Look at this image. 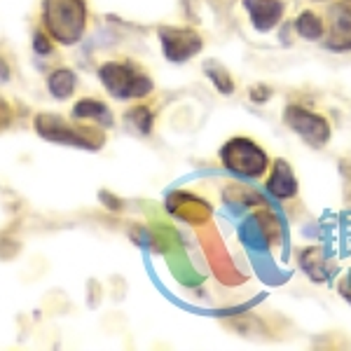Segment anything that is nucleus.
Returning <instances> with one entry per match:
<instances>
[{
	"label": "nucleus",
	"mask_w": 351,
	"mask_h": 351,
	"mask_svg": "<svg viewBox=\"0 0 351 351\" xmlns=\"http://www.w3.org/2000/svg\"><path fill=\"white\" fill-rule=\"evenodd\" d=\"M43 19L56 43L75 45L87 26V3L84 0H45Z\"/></svg>",
	"instance_id": "f257e3e1"
},
{
	"label": "nucleus",
	"mask_w": 351,
	"mask_h": 351,
	"mask_svg": "<svg viewBox=\"0 0 351 351\" xmlns=\"http://www.w3.org/2000/svg\"><path fill=\"white\" fill-rule=\"evenodd\" d=\"M36 132L45 141L73 145V148L82 150H101L106 141V136L101 132H94L92 127H82V124H77V120L75 124H71L61 115H49V112H40L36 117Z\"/></svg>",
	"instance_id": "f03ea898"
},
{
	"label": "nucleus",
	"mask_w": 351,
	"mask_h": 351,
	"mask_svg": "<svg viewBox=\"0 0 351 351\" xmlns=\"http://www.w3.org/2000/svg\"><path fill=\"white\" fill-rule=\"evenodd\" d=\"M99 80L108 89L112 99H141L152 92V80L132 64L110 61L99 68Z\"/></svg>",
	"instance_id": "7ed1b4c3"
},
{
	"label": "nucleus",
	"mask_w": 351,
	"mask_h": 351,
	"mask_svg": "<svg viewBox=\"0 0 351 351\" xmlns=\"http://www.w3.org/2000/svg\"><path fill=\"white\" fill-rule=\"evenodd\" d=\"M220 160L223 167L234 176H243V178H258L267 169V155L258 143L251 138H232L220 150Z\"/></svg>",
	"instance_id": "20e7f679"
},
{
	"label": "nucleus",
	"mask_w": 351,
	"mask_h": 351,
	"mask_svg": "<svg viewBox=\"0 0 351 351\" xmlns=\"http://www.w3.org/2000/svg\"><path fill=\"white\" fill-rule=\"evenodd\" d=\"M284 122L311 148H324L330 141V124L326 122V117L316 115L302 106H288L284 110Z\"/></svg>",
	"instance_id": "39448f33"
},
{
	"label": "nucleus",
	"mask_w": 351,
	"mask_h": 351,
	"mask_svg": "<svg viewBox=\"0 0 351 351\" xmlns=\"http://www.w3.org/2000/svg\"><path fill=\"white\" fill-rule=\"evenodd\" d=\"M160 40H162V52L171 64H183V61L199 54L204 47L202 36L190 31V28L164 26L160 28Z\"/></svg>",
	"instance_id": "423d86ee"
},
{
	"label": "nucleus",
	"mask_w": 351,
	"mask_h": 351,
	"mask_svg": "<svg viewBox=\"0 0 351 351\" xmlns=\"http://www.w3.org/2000/svg\"><path fill=\"white\" fill-rule=\"evenodd\" d=\"M243 8L251 14V21L258 31H271L284 16L286 5L281 0H243Z\"/></svg>",
	"instance_id": "0eeeda50"
},
{
	"label": "nucleus",
	"mask_w": 351,
	"mask_h": 351,
	"mask_svg": "<svg viewBox=\"0 0 351 351\" xmlns=\"http://www.w3.org/2000/svg\"><path fill=\"white\" fill-rule=\"evenodd\" d=\"M328 47L344 52L351 49V8L344 5H332L330 8V38Z\"/></svg>",
	"instance_id": "6e6552de"
},
{
	"label": "nucleus",
	"mask_w": 351,
	"mask_h": 351,
	"mask_svg": "<svg viewBox=\"0 0 351 351\" xmlns=\"http://www.w3.org/2000/svg\"><path fill=\"white\" fill-rule=\"evenodd\" d=\"M267 190L271 197H276V199H291V197L298 195L295 173H293L291 164L286 160H276L271 178L267 180Z\"/></svg>",
	"instance_id": "1a4fd4ad"
},
{
	"label": "nucleus",
	"mask_w": 351,
	"mask_h": 351,
	"mask_svg": "<svg viewBox=\"0 0 351 351\" xmlns=\"http://www.w3.org/2000/svg\"><path fill=\"white\" fill-rule=\"evenodd\" d=\"M73 120L101 124V127H112V112L104 101L80 99L75 106H73Z\"/></svg>",
	"instance_id": "9d476101"
},
{
	"label": "nucleus",
	"mask_w": 351,
	"mask_h": 351,
	"mask_svg": "<svg viewBox=\"0 0 351 351\" xmlns=\"http://www.w3.org/2000/svg\"><path fill=\"white\" fill-rule=\"evenodd\" d=\"M239 237L243 241V246L251 248V251H265L269 243V230L263 225V218L260 216H251L246 223L241 225Z\"/></svg>",
	"instance_id": "9b49d317"
},
{
	"label": "nucleus",
	"mask_w": 351,
	"mask_h": 351,
	"mask_svg": "<svg viewBox=\"0 0 351 351\" xmlns=\"http://www.w3.org/2000/svg\"><path fill=\"white\" fill-rule=\"evenodd\" d=\"M300 265L307 271L314 281H326L330 276V271H335V265L330 267L328 258L321 253V248H307V251L300 256Z\"/></svg>",
	"instance_id": "f8f14e48"
},
{
	"label": "nucleus",
	"mask_w": 351,
	"mask_h": 351,
	"mask_svg": "<svg viewBox=\"0 0 351 351\" xmlns=\"http://www.w3.org/2000/svg\"><path fill=\"white\" fill-rule=\"evenodd\" d=\"M75 87H77V75L73 71H68V68H56L52 75H49V80H47L49 94H52L54 99H59V101L68 99V96L75 92Z\"/></svg>",
	"instance_id": "ddd939ff"
},
{
	"label": "nucleus",
	"mask_w": 351,
	"mask_h": 351,
	"mask_svg": "<svg viewBox=\"0 0 351 351\" xmlns=\"http://www.w3.org/2000/svg\"><path fill=\"white\" fill-rule=\"evenodd\" d=\"M295 31L302 38H307V40H319V38L324 36V21H321L319 14L307 10V12H302L295 19Z\"/></svg>",
	"instance_id": "4468645a"
},
{
	"label": "nucleus",
	"mask_w": 351,
	"mask_h": 351,
	"mask_svg": "<svg viewBox=\"0 0 351 351\" xmlns=\"http://www.w3.org/2000/svg\"><path fill=\"white\" fill-rule=\"evenodd\" d=\"M127 122L138 132L141 136H148L152 132V112L145 106H134L132 110L127 112Z\"/></svg>",
	"instance_id": "2eb2a0df"
},
{
	"label": "nucleus",
	"mask_w": 351,
	"mask_h": 351,
	"mask_svg": "<svg viewBox=\"0 0 351 351\" xmlns=\"http://www.w3.org/2000/svg\"><path fill=\"white\" fill-rule=\"evenodd\" d=\"M206 75H208V80L216 84V89H218L220 94H232V92H234V82H232L230 73L225 71L223 66L208 64L206 66Z\"/></svg>",
	"instance_id": "dca6fc26"
},
{
	"label": "nucleus",
	"mask_w": 351,
	"mask_h": 351,
	"mask_svg": "<svg viewBox=\"0 0 351 351\" xmlns=\"http://www.w3.org/2000/svg\"><path fill=\"white\" fill-rule=\"evenodd\" d=\"M33 49H36L38 54H49L52 52V45H49V40L43 33H36V36H33Z\"/></svg>",
	"instance_id": "f3484780"
},
{
	"label": "nucleus",
	"mask_w": 351,
	"mask_h": 351,
	"mask_svg": "<svg viewBox=\"0 0 351 351\" xmlns=\"http://www.w3.org/2000/svg\"><path fill=\"white\" fill-rule=\"evenodd\" d=\"M10 122H12V110H10V106L0 99V132H3Z\"/></svg>",
	"instance_id": "a211bd4d"
},
{
	"label": "nucleus",
	"mask_w": 351,
	"mask_h": 351,
	"mask_svg": "<svg viewBox=\"0 0 351 351\" xmlns=\"http://www.w3.org/2000/svg\"><path fill=\"white\" fill-rule=\"evenodd\" d=\"M8 80H10V68L3 59H0V82H8Z\"/></svg>",
	"instance_id": "6ab92c4d"
},
{
	"label": "nucleus",
	"mask_w": 351,
	"mask_h": 351,
	"mask_svg": "<svg viewBox=\"0 0 351 351\" xmlns=\"http://www.w3.org/2000/svg\"><path fill=\"white\" fill-rule=\"evenodd\" d=\"M251 96H253V101H258V96H269V89H265V87H253V89H251Z\"/></svg>",
	"instance_id": "aec40b11"
},
{
	"label": "nucleus",
	"mask_w": 351,
	"mask_h": 351,
	"mask_svg": "<svg viewBox=\"0 0 351 351\" xmlns=\"http://www.w3.org/2000/svg\"><path fill=\"white\" fill-rule=\"evenodd\" d=\"M347 3H351V0H347ZM349 8H351V5H349Z\"/></svg>",
	"instance_id": "412c9836"
}]
</instances>
